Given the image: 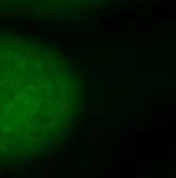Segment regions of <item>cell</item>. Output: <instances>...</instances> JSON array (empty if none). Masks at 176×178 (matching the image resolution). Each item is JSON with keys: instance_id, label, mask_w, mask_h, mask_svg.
I'll use <instances>...</instances> for the list:
<instances>
[{"instance_id": "cell-1", "label": "cell", "mask_w": 176, "mask_h": 178, "mask_svg": "<svg viewBox=\"0 0 176 178\" xmlns=\"http://www.w3.org/2000/svg\"><path fill=\"white\" fill-rule=\"evenodd\" d=\"M81 79L55 48L0 32V166L60 147L81 105Z\"/></svg>"}, {"instance_id": "cell-2", "label": "cell", "mask_w": 176, "mask_h": 178, "mask_svg": "<svg viewBox=\"0 0 176 178\" xmlns=\"http://www.w3.org/2000/svg\"><path fill=\"white\" fill-rule=\"evenodd\" d=\"M127 2L133 0H0V10L54 18H75L107 12Z\"/></svg>"}]
</instances>
